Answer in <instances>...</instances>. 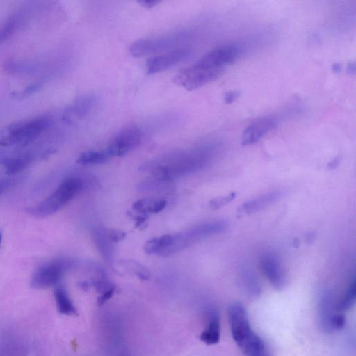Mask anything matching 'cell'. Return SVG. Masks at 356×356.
Returning a JSON list of instances; mask_svg holds the SVG:
<instances>
[{"mask_svg": "<svg viewBox=\"0 0 356 356\" xmlns=\"http://www.w3.org/2000/svg\"><path fill=\"white\" fill-rule=\"evenodd\" d=\"M232 337L244 356H271L264 342L252 328L248 312L239 302L228 309Z\"/></svg>", "mask_w": 356, "mask_h": 356, "instance_id": "obj_1", "label": "cell"}, {"mask_svg": "<svg viewBox=\"0 0 356 356\" xmlns=\"http://www.w3.org/2000/svg\"><path fill=\"white\" fill-rule=\"evenodd\" d=\"M82 181L74 177L65 179L45 200L29 212L37 217L51 215L65 207L81 189Z\"/></svg>", "mask_w": 356, "mask_h": 356, "instance_id": "obj_2", "label": "cell"}, {"mask_svg": "<svg viewBox=\"0 0 356 356\" xmlns=\"http://www.w3.org/2000/svg\"><path fill=\"white\" fill-rule=\"evenodd\" d=\"M191 33L188 31H180L163 35L138 40L129 47L131 54L140 57L163 51L172 50L189 40Z\"/></svg>", "mask_w": 356, "mask_h": 356, "instance_id": "obj_3", "label": "cell"}, {"mask_svg": "<svg viewBox=\"0 0 356 356\" xmlns=\"http://www.w3.org/2000/svg\"><path fill=\"white\" fill-rule=\"evenodd\" d=\"M222 72V69L200 58L193 65L180 71L175 76L174 81L187 90H193L213 81Z\"/></svg>", "mask_w": 356, "mask_h": 356, "instance_id": "obj_4", "label": "cell"}, {"mask_svg": "<svg viewBox=\"0 0 356 356\" xmlns=\"http://www.w3.org/2000/svg\"><path fill=\"white\" fill-rule=\"evenodd\" d=\"M49 123L47 119L40 118L15 124L9 128L8 136L3 139L1 144L8 145L17 143H28L38 136L48 127Z\"/></svg>", "mask_w": 356, "mask_h": 356, "instance_id": "obj_5", "label": "cell"}, {"mask_svg": "<svg viewBox=\"0 0 356 356\" xmlns=\"http://www.w3.org/2000/svg\"><path fill=\"white\" fill-rule=\"evenodd\" d=\"M141 140L142 131L138 127H127L118 134L106 151L110 157L122 156L136 148Z\"/></svg>", "mask_w": 356, "mask_h": 356, "instance_id": "obj_6", "label": "cell"}, {"mask_svg": "<svg viewBox=\"0 0 356 356\" xmlns=\"http://www.w3.org/2000/svg\"><path fill=\"white\" fill-rule=\"evenodd\" d=\"M67 264V261L60 259L40 266L31 278V286L43 289L55 286L61 278Z\"/></svg>", "mask_w": 356, "mask_h": 356, "instance_id": "obj_7", "label": "cell"}, {"mask_svg": "<svg viewBox=\"0 0 356 356\" xmlns=\"http://www.w3.org/2000/svg\"><path fill=\"white\" fill-rule=\"evenodd\" d=\"M191 54L188 48H177L153 56L147 60V73L153 74L165 71L186 60Z\"/></svg>", "mask_w": 356, "mask_h": 356, "instance_id": "obj_8", "label": "cell"}, {"mask_svg": "<svg viewBox=\"0 0 356 356\" xmlns=\"http://www.w3.org/2000/svg\"><path fill=\"white\" fill-rule=\"evenodd\" d=\"M277 124L273 116H266L256 120L243 131L241 144L243 146L253 145L273 129Z\"/></svg>", "mask_w": 356, "mask_h": 356, "instance_id": "obj_9", "label": "cell"}, {"mask_svg": "<svg viewBox=\"0 0 356 356\" xmlns=\"http://www.w3.org/2000/svg\"><path fill=\"white\" fill-rule=\"evenodd\" d=\"M261 268L270 284L277 290L282 289L286 284L285 271L279 259L274 255H264L260 261Z\"/></svg>", "mask_w": 356, "mask_h": 356, "instance_id": "obj_10", "label": "cell"}, {"mask_svg": "<svg viewBox=\"0 0 356 356\" xmlns=\"http://www.w3.org/2000/svg\"><path fill=\"white\" fill-rule=\"evenodd\" d=\"M283 191L274 190L243 202L238 207L240 214H251L262 210L280 200Z\"/></svg>", "mask_w": 356, "mask_h": 356, "instance_id": "obj_11", "label": "cell"}, {"mask_svg": "<svg viewBox=\"0 0 356 356\" xmlns=\"http://www.w3.org/2000/svg\"><path fill=\"white\" fill-rule=\"evenodd\" d=\"M220 338V317L218 313L213 310L209 313L208 324L200 334V339L207 345H214L218 343Z\"/></svg>", "mask_w": 356, "mask_h": 356, "instance_id": "obj_12", "label": "cell"}, {"mask_svg": "<svg viewBox=\"0 0 356 356\" xmlns=\"http://www.w3.org/2000/svg\"><path fill=\"white\" fill-rule=\"evenodd\" d=\"M338 312L333 302L332 295L330 292L325 293L319 302V316L323 329L330 332V325L334 314Z\"/></svg>", "mask_w": 356, "mask_h": 356, "instance_id": "obj_13", "label": "cell"}, {"mask_svg": "<svg viewBox=\"0 0 356 356\" xmlns=\"http://www.w3.org/2000/svg\"><path fill=\"white\" fill-rule=\"evenodd\" d=\"M54 298L59 313L67 316L77 314V310L64 288L57 287L54 291Z\"/></svg>", "mask_w": 356, "mask_h": 356, "instance_id": "obj_14", "label": "cell"}, {"mask_svg": "<svg viewBox=\"0 0 356 356\" xmlns=\"http://www.w3.org/2000/svg\"><path fill=\"white\" fill-rule=\"evenodd\" d=\"M167 204L164 200L140 199L133 204V209L143 214L156 213L163 209Z\"/></svg>", "mask_w": 356, "mask_h": 356, "instance_id": "obj_15", "label": "cell"}, {"mask_svg": "<svg viewBox=\"0 0 356 356\" xmlns=\"http://www.w3.org/2000/svg\"><path fill=\"white\" fill-rule=\"evenodd\" d=\"M241 280L246 293L252 298L258 297L261 288L257 275L249 268H245L241 273Z\"/></svg>", "mask_w": 356, "mask_h": 356, "instance_id": "obj_16", "label": "cell"}, {"mask_svg": "<svg viewBox=\"0 0 356 356\" xmlns=\"http://www.w3.org/2000/svg\"><path fill=\"white\" fill-rule=\"evenodd\" d=\"M110 158L106 149L102 151H88L82 153L76 161L81 165H97L106 162Z\"/></svg>", "mask_w": 356, "mask_h": 356, "instance_id": "obj_17", "label": "cell"}, {"mask_svg": "<svg viewBox=\"0 0 356 356\" xmlns=\"http://www.w3.org/2000/svg\"><path fill=\"white\" fill-rule=\"evenodd\" d=\"M356 287L355 279L350 284L342 297L335 304V309L337 312H343L350 309L354 305L355 300Z\"/></svg>", "mask_w": 356, "mask_h": 356, "instance_id": "obj_18", "label": "cell"}, {"mask_svg": "<svg viewBox=\"0 0 356 356\" xmlns=\"http://www.w3.org/2000/svg\"><path fill=\"white\" fill-rule=\"evenodd\" d=\"M95 101L91 96L82 97L72 106V112L78 116H83L91 109Z\"/></svg>", "mask_w": 356, "mask_h": 356, "instance_id": "obj_19", "label": "cell"}, {"mask_svg": "<svg viewBox=\"0 0 356 356\" xmlns=\"http://www.w3.org/2000/svg\"><path fill=\"white\" fill-rule=\"evenodd\" d=\"M29 163L28 157H19L8 161L5 164L6 173L15 175L24 170Z\"/></svg>", "mask_w": 356, "mask_h": 356, "instance_id": "obj_20", "label": "cell"}, {"mask_svg": "<svg viewBox=\"0 0 356 356\" xmlns=\"http://www.w3.org/2000/svg\"><path fill=\"white\" fill-rule=\"evenodd\" d=\"M236 195V192H231L225 195L214 198L209 202V207L213 209H220L234 200Z\"/></svg>", "mask_w": 356, "mask_h": 356, "instance_id": "obj_21", "label": "cell"}, {"mask_svg": "<svg viewBox=\"0 0 356 356\" xmlns=\"http://www.w3.org/2000/svg\"><path fill=\"white\" fill-rule=\"evenodd\" d=\"M15 21L13 19L8 20L0 26V43L4 41L13 32Z\"/></svg>", "mask_w": 356, "mask_h": 356, "instance_id": "obj_22", "label": "cell"}, {"mask_svg": "<svg viewBox=\"0 0 356 356\" xmlns=\"http://www.w3.org/2000/svg\"><path fill=\"white\" fill-rule=\"evenodd\" d=\"M126 236V233L123 230L118 229H111L107 232V237L111 242H119L123 240Z\"/></svg>", "mask_w": 356, "mask_h": 356, "instance_id": "obj_23", "label": "cell"}, {"mask_svg": "<svg viewBox=\"0 0 356 356\" xmlns=\"http://www.w3.org/2000/svg\"><path fill=\"white\" fill-rule=\"evenodd\" d=\"M41 87H42L41 83H37L32 84V85L29 86V87H27L26 88H25L24 90H23V92L16 93V95H15V96L16 97L22 98L24 96H26L29 94H31L34 92L38 91Z\"/></svg>", "mask_w": 356, "mask_h": 356, "instance_id": "obj_24", "label": "cell"}, {"mask_svg": "<svg viewBox=\"0 0 356 356\" xmlns=\"http://www.w3.org/2000/svg\"><path fill=\"white\" fill-rule=\"evenodd\" d=\"M115 287L101 293V295L97 298V303L99 305H102L104 304L107 300H108L113 295L115 292Z\"/></svg>", "mask_w": 356, "mask_h": 356, "instance_id": "obj_25", "label": "cell"}, {"mask_svg": "<svg viewBox=\"0 0 356 356\" xmlns=\"http://www.w3.org/2000/svg\"><path fill=\"white\" fill-rule=\"evenodd\" d=\"M140 5L147 8H152L159 3L158 0H141L138 1Z\"/></svg>", "mask_w": 356, "mask_h": 356, "instance_id": "obj_26", "label": "cell"}, {"mask_svg": "<svg viewBox=\"0 0 356 356\" xmlns=\"http://www.w3.org/2000/svg\"><path fill=\"white\" fill-rule=\"evenodd\" d=\"M11 183L8 179L0 180V195L10 187Z\"/></svg>", "mask_w": 356, "mask_h": 356, "instance_id": "obj_27", "label": "cell"}, {"mask_svg": "<svg viewBox=\"0 0 356 356\" xmlns=\"http://www.w3.org/2000/svg\"><path fill=\"white\" fill-rule=\"evenodd\" d=\"M238 97V93L236 92H229L225 95V101L226 103L229 104L236 100Z\"/></svg>", "mask_w": 356, "mask_h": 356, "instance_id": "obj_28", "label": "cell"}, {"mask_svg": "<svg viewBox=\"0 0 356 356\" xmlns=\"http://www.w3.org/2000/svg\"><path fill=\"white\" fill-rule=\"evenodd\" d=\"M339 161H340V158L339 156H337L334 159H333L328 163L329 168H330V169L335 168L338 165V164L339 163Z\"/></svg>", "mask_w": 356, "mask_h": 356, "instance_id": "obj_29", "label": "cell"}, {"mask_svg": "<svg viewBox=\"0 0 356 356\" xmlns=\"http://www.w3.org/2000/svg\"><path fill=\"white\" fill-rule=\"evenodd\" d=\"M1 239H2V235H1V234L0 233V243H1Z\"/></svg>", "mask_w": 356, "mask_h": 356, "instance_id": "obj_30", "label": "cell"}]
</instances>
